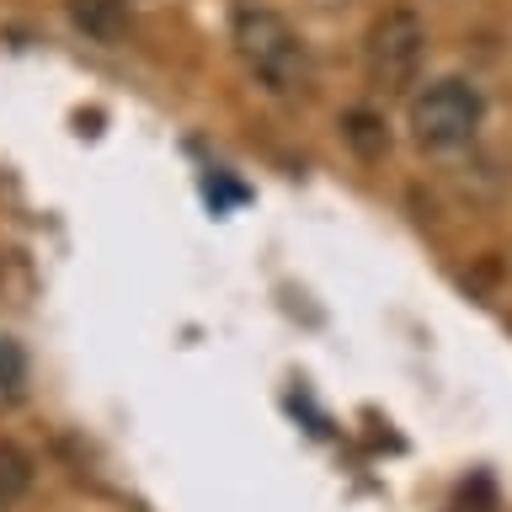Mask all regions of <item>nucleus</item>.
<instances>
[{"label": "nucleus", "instance_id": "f257e3e1", "mask_svg": "<svg viewBox=\"0 0 512 512\" xmlns=\"http://www.w3.org/2000/svg\"><path fill=\"white\" fill-rule=\"evenodd\" d=\"M230 38H235V54L251 70V80L267 86L272 96H299L310 86V48L294 32V22L278 16L272 6H235Z\"/></svg>", "mask_w": 512, "mask_h": 512}, {"label": "nucleus", "instance_id": "f03ea898", "mask_svg": "<svg viewBox=\"0 0 512 512\" xmlns=\"http://www.w3.org/2000/svg\"><path fill=\"white\" fill-rule=\"evenodd\" d=\"M486 123V96L459 75H443L411 96V134L422 150H464Z\"/></svg>", "mask_w": 512, "mask_h": 512}, {"label": "nucleus", "instance_id": "7ed1b4c3", "mask_svg": "<svg viewBox=\"0 0 512 512\" xmlns=\"http://www.w3.org/2000/svg\"><path fill=\"white\" fill-rule=\"evenodd\" d=\"M363 59H368V80L379 91H411L416 75H422V59H427V27L411 6H390L368 27V43H363Z\"/></svg>", "mask_w": 512, "mask_h": 512}, {"label": "nucleus", "instance_id": "20e7f679", "mask_svg": "<svg viewBox=\"0 0 512 512\" xmlns=\"http://www.w3.org/2000/svg\"><path fill=\"white\" fill-rule=\"evenodd\" d=\"M70 16L96 43H118L128 32V0H70Z\"/></svg>", "mask_w": 512, "mask_h": 512}, {"label": "nucleus", "instance_id": "39448f33", "mask_svg": "<svg viewBox=\"0 0 512 512\" xmlns=\"http://www.w3.org/2000/svg\"><path fill=\"white\" fill-rule=\"evenodd\" d=\"M342 134H347V144H352V150H358L363 160H379L384 150H390V134H384V118H379V112H368V107L347 112V118H342Z\"/></svg>", "mask_w": 512, "mask_h": 512}, {"label": "nucleus", "instance_id": "423d86ee", "mask_svg": "<svg viewBox=\"0 0 512 512\" xmlns=\"http://www.w3.org/2000/svg\"><path fill=\"white\" fill-rule=\"evenodd\" d=\"M27 486H32V459L22 454V448L0 443V512H11L16 502H22Z\"/></svg>", "mask_w": 512, "mask_h": 512}, {"label": "nucleus", "instance_id": "0eeeda50", "mask_svg": "<svg viewBox=\"0 0 512 512\" xmlns=\"http://www.w3.org/2000/svg\"><path fill=\"white\" fill-rule=\"evenodd\" d=\"M22 379H27V358H22V347L0 336V406L22 395Z\"/></svg>", "mask_w": 512, "mask_h": 512}]
</instances>
